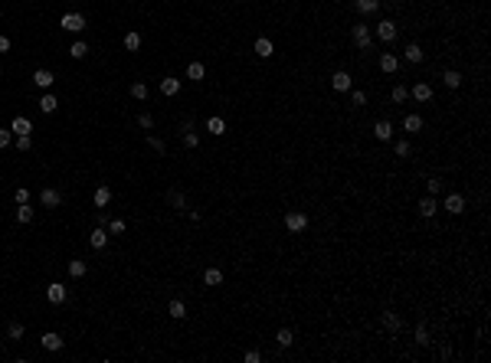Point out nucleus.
<instances>
[{
  "mask_svg": "<svg viewBox=\"0 0 491 363\" xmlns=\"http://www.w3.org/2000/svg\"><path fill=\"white\" fill-rule=\"evenodd\" d=\"M285 226H289V232H304V226H308V213H301V210H289V213H285Z\"/></svg>",
  "mask_w": 491,
  "mask_h": 363,
  "instance_id": "nucleus-1",
  "label": "nucleus"
},
{
  "mask_svg": "<svg viewBox=\"0 0 491 363\" xmlns=\"http://www.w3.org/2000/svg\"><path fill=\"white\" fill-rule=\"evenodd\" d=\"M351 40H354V46H357V49H367V53H370V30H367L364 23H357L351 30Z\"/></svg>",
  "mask_w": 491,
  "mask_h": 363,
  "instance_id": "nucleus-2",
  "label": "nucleus"
},
{
  "mask_svg": "<svg viewBox=\"0 0 491 363\" xmlns=\"http://www.w3.org/2000/svg\"><path fill=\"white\" fill-rule=\"evenodd\" d=\"M396 33H399V26L393 23V20H383V23H377V40L393 43V40H396Z\"/></svg>",
  "mask_w": 491,
  "mask_h": 363,
  "instance_id": "nucleus-3",
  "label": "nucleus"
},
{
  "mask_svg": "<svg viewBox=\"0 0 491 363\" xmlns=\"http://www.w3.org/2000/svg\"><path fill=\"white\" fill-rule=\"evenodd\" d=\"M59 23H63V30H69V33H82L86 30V16L82 13H66Z\"/></svg>",
  "mask_w": 491,
  "mask_h": 363,
  "instance_id": "nucleus-4",
  "label": "nucleus"
},
{
  "mask_svg": "<svg viewBox=\"0 0 491 363\" xmlns=\"http://www.w3.org/2000/svg\"><path fill=\"white\" fill-rule=\"evenodd\" d=\"M351 85H354L351 72H334V75H331V88H334V92H351Z\"/></svg>",
  "mask_w": 491,
  "mask_h": 363,
  "instance_id": "nucleus-5",
  "label": "nucleus"
},
{
  "mask_svg": "<svg viewBox=\"0 0 491 363\" xmlns=\"http://www.w3.org/2000/svg\"><path fill=\"white\" fill-rule=\"evenodd\" d=\"M445 213H452V216L465 213V197H462V193H449V197H445Z\"/></svg>",
  "mask_w": 491,
  "mask_h": 363,
  "instance_id": "nucleus-6",
  "label": "nucleus"
},
{
  "mask_svg": "<svg viewBox=\"0 0 491 363\" xmlns=\"http://www.w3.org/2000/svg\"><path fill=\"white\" fill-rule=\"evenodd\" d=\"M380 69L387 72V75H396L399 72V56L396 53H383L380 56Z\"/></svg>",
  "mask_w": 491,
  "mask_h": 363,
  "instance_id": "nucleus-7",
  "label": "nucleus"
},
{
  "mask_svg": "<svg viewBox=\"0 0 491 363\" xmlns=\"http://www.w3.org/2000/svg\"><path fill=\"white\" fill-rule=\"evenodd\" d=\"M39 344H43V350H49V354H56V350H63V337H59L56 331L43 334V337H39Z\"/></svg>",
  "mask_w": 491,
  "mask_h": 363,
  "instance_id": "nucleus-8",
  "label": "nucleus"
},
{
  "mask_svg": "<svg viewBox=\"0 0 491 363\" xmlns=\"http://www.w3.org/2000/svg\"><path fill=\"white\" fill-rule=\"evenodd\" d=\"M89 245H92V249H105V245H108V229H105V226H95L92 236H89Z\"/></svg>",
  "mask_w": 491,
  "mask_h": 363,
  "instance_id": "nucleus-9",
  "label": "nucleus"
},
{
  "mask_svg": "<svg viewBox=\"0 0 491 363\" xmlns=\"http://www.w3.org/2000/svg\"><path fill=\"white\" fill-rule=\"evenodd\" d=\"M46 301H49V304H63V301H66V285L53 282V285L46 288Z\"/></svg>",
  "mask_w": 491,
  "mask_h": 363,
  "instance_id": "nucleus-10",
  "label": "nucleus"
},
{
  "mask_svg": "<svg viewBox=\"0 0 491 363\" xmlns=\"http://www.w3.org/2000/svg\"><path fill=\"white\" fill-rule=\"evenodd\" d=\"M92 203L98 206V210H105V206L111 203V187H105V183H101V187H95V193H92Z\"/></svg>",
  "mask_w": 491,
  "mask_h": 363,
  "instance_id": "nucleus-11",
  "label": "nucleus"
},
{
  "mask_svg": "<svg viewBox=\"0 0 491 363\" xmlns=\"http://www.w3.org/2000/svg\"><path fill=\"white\" fill-rule=\"evenodd\" d=\"M374 138H377V141H390V138H393V125L387 118H380L374 125Z\"/></svg>",
  "mask_w": 491,
  "mask_h": 363,
  "instance_id": "nucleus-12",
  "label": "nucleus"
},
{
  "mask_svg": "<svg viewBox=\"0 0 491 363\" xmlns=\"http://www.w3.org/2000/svg\"><path fill=\"white\" fill-rule=\"evenodd\" d=\"M39 203H43V206H59V203H63V193L53 190V187H46L43 193H39Z\"/></svg>",
  "mask_w": 491,
  "mask_h": 363,
  "instance_id": "nucleus-13",
  "label": "nucleus"
},
{
  "mask_svg": "<svg viewBox=\"0 0 491 363\" xmlns=\"http://www.w3.org/2000/svg\"><path fill=\"white\" fill-rule=\"evenodd\" d=\"M33 82H36L39 88H53V82H56V75L49 69H36L33 72Z\"/></svg>",
  "mask_w": 491,
  "mask_h": 363,
  "instance_id": "nucleus-14",
  "label": "nucleus"
},
{
  "mask_svg": "<svg viewBox=\"0 0 491 363\" xmlns=\"http://www.w3.org/2000/svg\"><path fill=\"white\" fill-rule=\"evenodd\" d=\"M10 131H13V135H30V131H33V121L23 118V115H16L13 125H10Z\"/></svg>",
  "mask_w": 491,
  "mask_h": 363,
  "instance_id": "nucleus-15",
  "label": "nucleus"
},
{
  "mask_svg": "<svg viewBox=\"0 0 491 363\" xmlns=\"http://www.w3.org/2000/svg\"><path fill=\"white\" fill-rule=\"evenodd\" d=\"M409 95H413L416 102H429V98H432V88H429L426 82H416V85L409 88Z\"/></svg>",
  "mask_w": 491,
  "mask_h": 363,
  "instance_id": "nucleus-16",
  "label": "nucleus"
},
{
  "mask_svg": "<svg viewBox=\"0 0 491 363\" xmlns=\"http://www.w3.org/2000/svg\"><path fill=\"white\" fill-rule=\"evenodd\" d=\"M436 210H439V206H436V200H432V197L419 200V216H422V219H432V216H436Z\"/></svg>",
  "mask_w": 491,
  "mask_h": 363,
  "instance_id": "nucleus-17",
  "label": "nucleus"
},
{
  "mask_svg": "<svg viewBox=\"0 0 491 363\" xmlns=\"http://www.w3.org/2000/svg\"><path fill=\"white\" fill-rule=\"evenodd\" d=\"M206 131L210 135H226V121L219 118V115H213V118H206Z\"/></svg>",
  "mask_w": 491,
  "mask_h": 363,
  "instance_id": "nucleus-18",
  "label": "nucleus"
},
{
  "mask_svg": "<svg viewBox=\"0 0 491 363\" xmlns=\"http://www.w3.org/2000/svg\"><path fill=\"white\" fill-rule=\"evenodd\" d=\"M161 92L171 98V95L180 92V79H174V75H167V79H161Z\"/></svg>",
  "mask_w": 491,
  "mask_h": 363,
  "instance_id": "nucleus-19",
  "label": "nucleus"
},
{
  "mask_svg": "<svg viewBox=\"0 0 491 363\" xmlns=\"http://www.w3.org/2000/svg\"><path fill=\"white\" fill-rule=\"evenodd\" d=\"M167 314H171L174 321H184V317H187V308H184V301H177V298H174L171 304H167Z\"/></svg>",
  "mask_w": 491,
  "mask_h": 363,
  "instance_id": "nucleus-20",
  "label": "nucleus"
},
{
  "mask_svg": "<svg viewBox=\"0 0 491 363\" xmlns=\"http://www.w3.org/2000/svg\"><path fill=\"white\" fill-rule=\"evenodd\" d=\"M403 128L409 131V135H419V131H422V118H419V115H406V118H403Z\"/></svg>",
  "mask_w": 491,
  "mask_h": 363,
  "instance_id": "nucleus-21",
  "label": "nucleus"
},
{
  "mask_svg": "<svg viewBox=\"0 0 491 363\" xmlns=\"http://www.w3.org/2000/svg\"><path fill=\"white\" fill-rule=\"evenodd\" d=\"M56 108H59V102H56V95H43V98H39V111H43V115H53Z\"/></svg>",
  "mask_w": 491,
  "mask_h": 363,
  "instance_id": "nucleus-22",
  "label": "nucleus"
},
{
  "mask_svg": "<svg viewBox=\"0 0 491 363\" xmlns=\"http://www.w3.org/2000/svg\"><path fill=\"white\" fill-rule=\"evenodd\" d=\"M203 75H206L203 63H190V66H187V79H190V82H203Z\"/></svg>",
  "mask_w": 491,
  "mask_h": 363,
  "instance_id": "nucleus-23",
  "label": "nucleus"
},
{
  "mask_svg": "<svg viewBox=\"0 0 491 363\" xmlns=\"http://www.w3.org/2000/svg\"><path fill=\"white\" fill-rule=\"evenodd\" d=\"M399 324H403V321H399V314H393V311H383V327H387V331L396 334V331H399Z\"/></svg>",
  "mask_w": 491,
  "mask_h": 363,
  "instance_id": "nucleus-24",
  "label": "nucleus"
},
{
  "mask_svg": "<svg viewBox=\"0 0 491 363\" xmlns=\"http://www.w3.org/2000/svg\"><path fill=\"white\" fill-rule=\"evenodd\" d=\"M354 7H357L360 13H377V10H380V0H354Z\"/></svg>",
  "mask_w": 491,
  "mask_h": 363,
  "instance_id": "nucleus-25",
  "label": "nucleus"
},
{
  "mask_svg": "<svg viewBox=\"0 0 491 363\" xmlns=\"http://www.w3.org/2000/svg\"><path fill=\"white\" fill-rule=\"evenodd\" d=\"M203 282L210 285V288H216V285H223V272L219 269H206L203 272Z\"/></svg>",
  "mask_w": 491,
  "mask_h": 363,
  "instance_id": "nucleus-26",
  "label": "nucleus"
},
{
  "mask_svg": "<svg viewBox=\"0 0 491 363\" xmlns=\"http://www.w3.org/2000/svg\"><path fill=\"white\" fill-rule=\"evenodd\" d=\"M125 49H128V53H138V49H141V33H125Z\"/></svg>",
  "mask_w": 491,
  "mask_h": 363,
  "instance_id": "nucleus-27",
  "label": "nucleus"
},
{
  "mask_svg": "<svg viewBox=\"0 0 491 363\" xmlns=\"http://www.w3.org/2000/svg\"><path fill=\"white\" fill-rule=\"evenodd\" d=\"M167 200H171L174 210H187V197H184L180 190H171V193H167Z\"/></svg>",
  "mask_w": 491,
  "mask_h": 363,
  "instance_id": "nucleus-28",
  "label": "nucleus"
},
{
  "mask_svg": "<svg viewBox=\"0 0 491 363\" xmlns=\"http://www.w3.org/2000/svg\"><path fill=\"white\" fill-rule=\"evenodd\" d=\"M86 272H89V265H86L82 259H72V262H69V275H72V278H82Z\"/></svg>",
  "mask_w": 491,
  "mask_h": 363,
  "instance_id": "nucleus-29",
  "label": "nucleus"
},
{
  "mask_svg": "<svg viewBox=\"0 0 491 363\" xmlns=\"http://www.w3.org/2000/svg\"><path fill=\"white\" fill-rule=\"evenodd\" d=\"M256 53L262 56V59H269V56H272V40H265V36H259V40H256Z\"/></svg>",
  "mask_w": 491,
  "mask_h": 363,
  "instance_id": "nucleus-30",
  "label": "nucleus"
},
{
  "mask_svg": "<svg viewBox=\"0 0 491 363\" xmlns=\"http://www.w3.org/2000/svg\"><path fill=\"white\" fill-rule=\"evenodd\" d=\"M406 63H422V49L416 46V43H409V46H406Z\"/></svg>",
  "mask_w": 491,
  "mask_h": 363,
  "instance_id": "nucleus-31",
  "label": "nucleus"
},
{
  "mask_svg": "<svg viewBox=\"0 0 491 363\" xmlns=\"http://www.w3.org/2000/svg\"><path fill=\"white\" fill-rule=\"evenodd\" d=\"M30 219H33V210H30V203H20V206H16V222H23V226H26Z\"/></svg>",
  "mask_w": 491,
  "mask_h": 363,
  "instance_id": "nucleus-32",
  "label": "nucleus"
},
{
  "mask_svg": "<svg viewBox=\"0 0 491 363\" xmlns=\"http://www.w3.org/2000/svg\"><path fill=\"white\" fill-rule=\"evenodd\" d=\"M442 82H445V85H449V88H459V85H462V72L449 69V72H445V75H442Z\"/></svg>",
  "mask_w": 491,
  "mask_h": 363,
  "instance_id": "nucleus-33",
  "label": "nucleus"
},
{
  "mask_svg": "<svg viewBox=\"0 0 491 363\" xmlns=\"http://www.w3.org/2000/svg\"><path fill=\"white\" fill-rule=\"evenodd\" d=\"M275 340H279V347H292V340H295V334H292L289 327H282V331L275 334Z\"/></svg>",
  "mask_w": 491,
  "mask_h": 363,
  "instance_id": "nucleus-34",
  "label": "nucleus"
},
{
  "mask_svg": "<svg viewBox=\"0 0 491 363\" xmlns=\"http://www.w3.org/2000/svg\"><path fill=\"white\" fill-rule=\"evenodd\" d=\"M131 98L144 102V98H148V85H144V82H131Z\"/></svg>",
  "mask_w": 491,
  "mask_h": 363,
  "instance_id": "nucleus-35",
  "label": "nucleus"
},
{
  "mask_svg": "<svg viewBox=\"0 0 491 363\" xmlns=\"http://www.w3.org/2000/svg\"><path fill=\"white\" fill-rule=\"evenodd\" d=\"M105 229H108V236H121V232H125V219H108V226H105Z\"/></svg>",
  "mask_w": 491,
  "mask_h": 363,
  "instance_id": "nucleus-36",
  "label": "nucleus"
},
{
  "mask_svg": "<svg viewBox=\"0 0 491 363\" xmlns=\"http://www.w3.org/2000/svg\"><path fill=\"white\" fill-rule=\"evenodd\" d=\"M89 53V46H86V43H82V40H76V43H72V46H69V56H72V59H82V56H86Z\"/></svg>",
  "mask_w": 491,
  "mask_h": 363,
  "instance_id": "nucleus-37",
  "label": "nucleus"
},
{
  "mask_svg": "<svg viewBox=\"0 0 491 363\" xmlns=\"http://www.w3.org/2000/svg\"><path fill=\"white\" fill-rule=\"evenodd\" d=\"M13 147H16V150H30V147H33L30 135H16V138H13Z\"/></svg>",
  "mask_w": 491,
  "mask_h": 363,
  "instance_id": "nucleus-38",
  "label": "nucleus"
},
{
  "mask_svg": "<svg viewBox=\"0 0 491 363\" xmlns=\"http://www.w3.org/2000/svg\"><path fill=\"white\" fill-rule=\"evenodd\" d=\"M7 337H10V340H20V337H23V324L13 321V324L7 327Z\"/></svg>",
  "mask_w": 491,
  "mask_h": 363,
  "instance_id": "nucleus-39",
  "label": "nucleus"
},
{
  "mask_svg": "<svg viewBox=\"0 0 491 363\" xmlns=\"http://www.w3.org/2000/svg\"><path fill=\"white\" fill-rule=\"evenodd\" d=\"M406 98H409V88H406V85H393V102H406Z\"/></svg>",
  "mask_w": 491,
  "mask_h": 363,
  "instance_id": "nucleus-40",
  "label": "nucleus"
},
{
  "mask_svg": "<svg viewBox=\"0 0 491 363\" xmlns=\"http://www.w3.org/2000/svg\"><path fill=\"white\" fill-rule=\"evenodd\" d=\"M426 190L432 193V197H436V193H442V180H439V177H429V180H426Z\"/></svg>",
  "mask_w": 491,
  "mask_h": 363,
  "instance_id": "nucleus-41",
  "label": "nucleus"
},
{
  "mask_svg": "<svg viewBox=\"0 0 491 363\" xmlns=\"http://www.w3.org/2000/svg\"><path fill=\"white\" fill-rule=\"evenodd\" d=\"M184 144H187V147H196V144H200V138H196L194 128H190V131H184Z\"/></svg>",
  "mask_w": 491,
  "mask_h": 363,
  "instance_id": "nucleus-42",
  "label": "nucleus"
},
{
  "mask_svg": "<svg viewBox=\"0 0 491 363\" xmlns=\"http://www.w3.org/2000/svg\"><path fill=\"white\" fill-rule=\"evenodd\" d=\"M10 144H13V131H3V128H0V150L10 147Z\"/></svg>",
  "mask_w": 491,
  "mask_h": 363,
  "instance_id": "nucleus-43",
  "label": "nucleus"
},
{
  "mask_svg": "<svg viewBox=\"0 0 491 363\" xmlns=\"http://www.w3.org/2000/svg\"><path fill=\"white\" fill-rule=\"evenodd\" d=\"M13 200H16V203H30V190H26V187H16Z\"/></svg>",
  "mask_w": 491,
  "mask_h": 363,
  "instance_id": "nucleus-44",
  "label": "nucleus"
},
{
  "mask_svg": "<svg viewBox=\"0 0 491 363\" xmlns=\"http://www.w3.org/2000/svg\"><path fill=\"white\" fill-rule=\"evenodd\" d=\"M138 125L144 128V131H148V128H154V118H151L148 111H141V115H138Z\"/></svg>",
  "mask_w": 491,
  "mask_h": 363,
  "instance_id": "nucleus-45",
  "label": "nucleus"
},
{
  "mask_svg": "<svg viewBox=\"0 0 491 363\" xmlns=\"http://www.w3.org/2000/svg\"><path fill=\"white\" fill-rule=\"evenodd\" d=\"M393 150H396V157H406V154H409V141H396Z\"/></svg>",
  "mask_w": 491,
  "mask_h": 363,
  "instance_id": "nucleus-46",
  "label": "nucleus"
},
{
  "mask_svg": "<svg viewBox=\"0 0 491 363\" xmlns=\"http://www.w3.org/2000/svg\"><path fill=\"white\" fill-rule=\"evenodd\" d=\"M416 340H419L422 347H426V344H429V331H426V327H422V324H419V327H416Z\"/></svg>",
  "mask_w": 491,
  "mask_h": 363,
  "instance_id": "nucleus-47",
  "label": "nucleus"
},
{
  "mask_svg": "<svg viewBox=\"0 0 491 363\" xmlns=\"http://www.w3.org/2000/svg\"><path fill=\"white\" fill-rule=\"evenodd\" d=\"M148 144H151V147L157 150V154H164V150H167V147H164V141H161V138H154V135L148 138Z\"/></svg>",
  "mask_w": 491,
  "mask_h": 363,
  "instance_id": "nucleus-48",
  "label": "nucleus"
},
{
  "mask_svg": "<svg viewBox=\"0 0 491 363\" xmlns=\"http://www.w3.org/2000/svg\"><path fill=\"white\" fill-rule=\"evenodd\" d=\"M262 360V354H259V350H246V363H259Z\"/></svg>",
  "mask_w": 491,
  "mask_h": 363,
  "instance_id": "nucleus-49",
  "label": "nucleus"
},
{
  "mask_svg": "<svg viewBox=\"0 0 491 363\" xmlns=\"http://www.w3.org/2000/svg\"><path fill=\"white\" fill-rule=\"evenodd\" d=\"M351 102H354V105H364L367 95H364V92H351Z\"/></svg>",
  "mask_w": 491,
  "mask_h": 363,
  "instance_id": "nucleus-50",
  "label": "nucleus"
},
{
  "mask_svg": "<svg viewBox=\"0 0 491 363\" xmlns=\"http://www.w3.org/2000/svg\"><path fill=\"white\" fill-rule=\"evenodd\" d=\"M95 226H108V213H95Z\"/></svg>",
  "mask_w": 491,
  "mask_h": 363,
  "instance_id": "nucleus-51",
  "label": "nucleus"
},
{
  "mask_svg": "<svg viewBox=\"0 0 491 363\" xmlns=\"http://www.w3.org/2000/svg\"><path fill=\"white\" fill-rule=\"evenodd\" d=\"M7 49H10V40L7 36H0V53H7Z\"/></svg>",
  "mask_w": 491,
  "mask_h": 363,
  "instance_id": "nucleus-52",
  "label": "nucleus"
}]
</instances>
